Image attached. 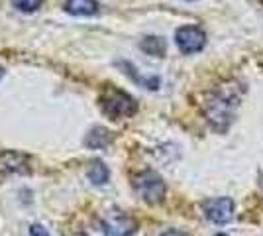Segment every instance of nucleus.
I'll use <instances>...</instances> for the list:
<instances>
[{
  "label": "nucleus",
  "mask_w": 263,
  "mask_h": 236,
  "mask_svg": "<svg viewBox=\"0 0 263 236\" xmlns=\"http://www.w3.org/2000/svg\"><path fill=\"white\" fill-rule=\"evenodd\" d=\"M100 104H102V113L106 114L112 120H118V118H128L132 114H136L138 111V104L132 99L130 95H126L124 90L118 89H108L102 99H100Z\"/></svg>",
  "instance_id": "1"
},
{
  "label": "nucleus",
  "mask_w": 263,
  "mask_h": 236,
  "mask_svg": "<svg viewBox=\"0 0 263 236\" xmlns=\"http://www.w3.org/2000/svg\"><path fill=\"white\" fill-rule=\"evenodd\" d=\"M134 187H136V191L140 193V197H142L143 201L149 203V205H157V203L163 201L165 191H167L165 181L157 173H154V171L140 173L136 177V181H134Z\"/></svg>",
  "instance_id": "2"
},
{
  "label": "nucleus",
  "mask_w": 263,
  "mask_h": 236,
  "mask_svg": "<svg viewBox=\"0 0 263 236\" xmlns=\"http://www.w3.org/2000/svg\"><path fill=\"white\" fill-rule=\"evenodd\" d=\"M175 44L183 53H197L206 45V34L198 26H183L175 34Z\"/></svg>",
  "instance_id": "3"
},
{
  "label": "nucleus",
  "mask_w": 263,
  "mask_h": 236,
  "mask_svg": "<svg viewBox=\"0 0 263 236\" xmlns=\"http://www.w3.org/2000/svg\"><path fill=\"white\" fill-rule=\"evenodd\" d=\"M100 226H102V232L106 236H132L138 230V223L132 216L118 213V211H112L106 214L100 221Z\"/></svg>",
  "instance_id": "4"
},
{
  "label": "nucleus",
  "mask_w": 263,
  "mask_h": 236,
  "mask_svg": "<svg viewBox=\"0 0 263 236\" xmlns=\"http://www.w3.org/2000/svg\"><path fill=\"white\" fill-rule=\"evenodd\" d=\"M204 216L214 225H226L234 216V201L230 197H216L204 203Z\"/></svg>",
  "instance_id": "5"
},
{
  "label": "nucleus",
  "mask_w": 263,
  "mask_h": 236,
  "mask_svg": "<svg viewBox=\"0 0 263 236\" xmlns=\"http://www.w3.org/2000/svg\"><path fill=\"white\" fill-rule=\"evenodd\" d=\"M204 111L209 120L214 126H218L220 130L226 126V122L230 120V102L222 97H212L206 104H204Z\"/></svg>",
  "instance_id": "6"
},
{
  "label": "nucleus",
  "mask_w": 263,
  "mask_h": 236,
  "mask_svg": "<svg viewBox=\"0 0 263 236\" xmlns=\"http://www.w3.org/2000/svg\"><path fill=\"white\" fill-rule=\"evenodd\" d=\"M0 171L2 173H22L28 171V157L18 152L0 154Z\"/></svg>",
  "instance_id": "7"
},
{
  "label": "nucleus",
  "mask_w": 263,
  "mask_h": 236,
  "mask_svg": "<svg viewBox=\"0 0 263 236\" xmlns=\"http://www.w3.org/2000/svg\"><path fill=\"white\" fill-rule=\"evenodd\" d=\"M99 8L97 0H65V12L73 16H95Z\"/></svg>",
  "instance_id": "8"
},
{
  "label": "nucleus",
  "mask_w": 263,
  "mask_h": 236,
  "mask_svg": "<svg viewBox=\"0 0 263 236\" xmlns=\"http://www.w3.org/2000/svg\"><path fill=\"white\" fill-rule=\"evenodd\" d=\"M110 142H112V136H110V132L104 130V128H92L90 134L87 136V140H85V144H87L88 148H92V150L106 148Z\"/></svg>",
  "instance_id": "9"
},
{
  "label": "nucleus",
  "mask_w": 263,
  "mask_h": 236,
  "mask_svg": "<svg viewBox=\"0 0 263 236\" xmlns=\"http://www.w3.org/2000/svg\"><path fill=\"white\" fill-rule=\"evenodd\" d=\"M87 175L95 185H104L108 181V168L100 159H95V161H90V168H88Z\"/></svg>",
  "instance_id": "10"
},
{
  "label": "nucleus",
  "mask_w": 263,
  "mask_h": 236,
  "mask_svg": "<svg viewBox=\"0 0 263 236\" xmlns=\"http://www.w3.org/2000/svg\"><path fill=\"white\" fill-rule=\"evenodd\" d=\"M142 49L143 51H147L149 56H155V57H161L165 53V42L161 38H145L142 42Z\"/></svg>",
  "instance_id": "11"
},
{
  "label": "nucleus",
  "mask_w": 263,
  "mask_h": 236,
  "mask_svg": "<svg viewBox=\"0 0 263 236\" xmlns=\"http://www.w3.org/2000/svg\"><path fill=\"white\" fill-rule=\"evenodd\" d=\"M12 6L18 8L20 12L32 14V12H35L42 6V0H12Z\"/></svg>",
  "instance_id": "12"
},
{
  "label": "nucleus",
  "mask_w": 263,
  "mask_h": 236,
  "mask_svg": "<svg viewBox=\"0 0 263 236\" xmlns=\"http://www.w3.org/2000/svg\"><path fill=\"white\" fill-rule=\"evenodd\" d=\"M30 236H49V232H47L42 225H33L32 228H30Z\"/></svg>",
  "instance_id": "13"
},
{
  "label": "nucleus",
  "mask_w": 263,
  "mask_h": 236,
  "mask_svg": "<svg viewBox=\"0 0 263 236\" xmlns=\"http://www.w3.org/2000/svg\"><path fill=\"white\" fill-rule=\"evenodd\" d=\"M161 236H191V234H186V232H179V230H167V232H163Z\"/></svg>",
  "instance_id": "14"
},
{
  "label": "nucleus",
  "mask_w": 263,
  "mask_h": 236,
  "mask_svg": "<svg viewBox=\"0 0 263 236\" xmlns=\"http://www.w3.org/2000/svg\"><path fill=\"white\" fill-rule=\"evenodd\" d=\"M2 75H4V71H2V67H0V79H2Z\"/></svg>",
  "instance_id": "15"
},
{
  "label": "nucleus",
  "mask_w": 263,
  "mask_h": 236,
  "mask_svg": "<svg viewBox=\"0 0 263 236\" xmlns=\"http://www.w3.org/2000/svg\"><path fill=\"white\" fill-rule=\"evenodd\" d=\"M259 185H261V191H263V177H261V181H259Z\"/></svg>",
  "instance_id": "16"
},
{
  "label": "nucleus",
  "mask_w": 263,
  "mask_h": 236,
  "mask_svg": "<svg viewBox=\"0 0 263 236\" xmlns=\"http://www.w3.org/2000/svg\"><path fill=\"white\" fill-rule=\"evenodd\" d=\"M73 236H85V234H73Z\"/></svg>",
  "instance_id": "17"
},
{
  "label": "nucleus",
  "mask_w": 263,
  "mask_h": 236,
  "mask_svg": "<svg viewBox=\"0 0 263 236\" xmlns=\"http://www.w3.org/2000/svg\"><path fill=\"white\" fill-rule=\"evenodd\" d=\"M216 236H226V234H216Z\"/></svg>",
  "instance_id": "18"
}]
</instances>
